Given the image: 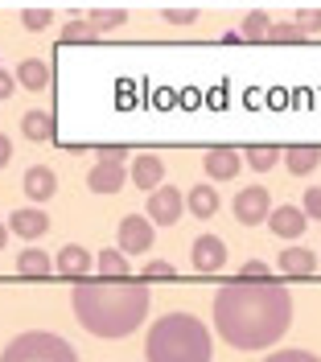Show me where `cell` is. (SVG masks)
Returning <instances> with one entry per match:
<instances>
[{"label": "cell", "instance_id": "6da1fadb", "mask_svg": "<svg viewBox=\"0 0 321 362\" xmlns=\"http://www.w3.org/2000/svg\"><path fill=\"white\" fill-rule=\"evenodd\" d=\"M293 296L280 284H227L214 296V329L235 350H264L288 334Z\"/></svg>", "mask_w": 321, "mask_h": 362}, {"label": "cell", "instance_id": "7a4b0ae2", "mask_svg": "<svg viewBox=\"0 0 321 362\" xmlns=\"http://www.w3.org/2000/svg\"><path fill=\"white\" fill-rule=\"evenodd\" d=\"M70 305L87 334L128 338L148 317V288L144 284H78Z\"/></svg>", "mask_w": 321, "mask_h": 362}, {"label": "cell", "instance_id": "3957f363", "mask_svg": "<svg viewBox=\"0 0 321 362\" xmlns=\"http://www.w3.org/2000/svg\"><path fill=\"white\" fill-rule=\"evenodd\" d=\"M148 362H210V329L189 313H165L144 341Z\"/></svg>", "mask_w": 321, "mask_h": 362}, {"label": "cell", "instance_id": "277c9868", "mask_svg": "<svg viewBox=\"0 0 321 362\" xmlns=\"http://www.w3.org/2000/svg\"><path fill=\"white\" fill-rule=\"evenodd\" d=\"M0 362H78L74 346L58 334H46V329H29V334H17V338L4 346Z\"/></svg>", "mask_w": 321, "mask_h": 362}, {"label": "cell", "instance_id": "5b68a950", "mask_svg": "<svg viewBox=\"0 0 321 362\" xmlns=\"http://www.w3.org/2000/svg\"><path fill=\"white\" fill-rule=\"evenodd\" d=\"M235 218L243 226H255V223H268L272 218V198L264 185H247L235 194Z\"/></svg>", "mask_w": 321, "mask_h": 362}, {"label": "cell", "instance_id": "8992f818", "mask_svg": "<svg viewBox=\"0 0 321 362\" xmlns=\"http://www.w3.org/2000/svg\"><path fill=\"white\" fill-rule=\"evenodd\" d=\"M148 247H153V223L144 214H128L119 223V251L124 255H144Z\"/></svg>", "mask_w": 321, "mask_h": 362}, {"label": "cell", "instance_id": "52a82bcc", "mask_svg": "<svg viewBox=\"0 0 321 362\" xmlns=\"http://www.w3.org/2000/svg\"><path fill=\"white\" fill-rule=\"evenodd\" d=\"M177 218H182V189L160 185L157 194L148 198V223L153 226H173Z\"/></svg>", "mask_w": 321, "mask_h": 362}, {"label": "cell", "instance_id": "ba28073f", "mask_svg": "<svg viewBox=\"0 0 321 362\" xmlns=\"http://www.w3.org/2000/svg\"><path fill=\"white\" fill-rule=\"evenodd\" d=\"M189 264L198 272H223V264H227V243L218 235H198L194 239V251H189Z\"/></svg>", "mask_w": 321, "mask_h": 362}, {"label": "cell", "instance_id": "9c48e42d", "mask_svg": "<svg viewBox=\"0 0 321 362\" xmlns=\"http://www.w3.org/2000/svg\"><path fill=\"white\" fill-rule=\"evenodd\" d=\"M268 226H272L276 239H300L305 226H309V214H305L300 206H280V210H272Z\"/></svg>", "mask_w": 321, "mask_h": 362}, {"label": "cell", "instance_id": "30bf717a", "mask_svg": "<svg viewBox=\"0 0 321 362\" xmlns=\"http://www.w3.org/2000/svg\"><path fill=\"white\" fill-rule=\"evenodd\" d=\"M128 177L136 181V185L144 189V194H148V189L157 194V189H160V181H165V165H160V157L144 153V157L132 160V173H128Z\"/></svg>", "mask_w": 321, "mask_h": 362}, {"label": "cell", "instance_id": "8fae6325", "mask_svg": "<svg viewBox=\"0 0 321 362\" xmlns=\"http://www.w3.org/2000/svg\"><path fill=\"white\" fill-rule=\"evenodd\" d=\"M202 165H206V173H210L214 181H230L235 173H239L243 157H239L235 148H210L206 157H202Z\"/></svg>", "mask_w": 321, "mask_h": 362}, {"label": "cell", "instance_id": "7c38bea8", "mask_svg": "<svg viewBox=\"0 0 321 362\" xmlns=\"http://www.w3.org/2000/svg\"><path fill=\"white\" fill-rule=\"evenodd\" d=\"M8 230L21 235V239H42V235L49 230V214L33 210V206H29V210H17V214L8 218Z\"/></svg>", "mask_w": 321, "mask_h": 362}, {"label": "cell", "instance_id": "4fadbf2b", "mask_svg": "<svg viewBox=\"0 0 321 362\" xmlns=\"http://www.w3.org/2000/svg\"><path fill=\"white\" fill-rule=\"evenodd\" d=\"M128 181L124 173V165H107V160H99L91 173H87V185H91L95 194H119V185Z\"/></svg>", "mask_w": 321, "mask_h": 362}, {"label": "cell", "instance_id": "5bb4252c", "mask_svg": "<svg viewBox=\"0 0 321 362\" xmlns=\"http://www.w3.org/2000/svg\"><path fill=\"white\" fill-rule=\"evenodd\" d=\"M25 194L33 198V202H46L58 194V177H54V169L49 165H33L29 173H25Z\"/></svg>", "mask_w": 321, "mask_h": 362}, {"label": "cell", "instance_id": "9a60e30c", "mask_svg": "<svg viewBox=\"0 0 321 362\" xmlns=\"http://www.w3.org/2000/svg\"><path fill=\"white\" fill-rule=\"evenodd\" d=\"M284 165H288V173L305 177L321 165V148L317 144H293V148H284Z\"/></svg>", "mask_w": 321, "mask_h": 362}, {"label": "cell", "instance_id": "2e32d148", "mask_svg": "<svg viewBox=\"0 0 321 362\" xmlns=\"http://www.w3.org/2000/svg\"><path fill=\"white\" fill-rule=\"evenodd\" d=\"M185 206H189L194 218H214V210H218V189L202 181V185H194V189L185 194Z\"/></svg>", "mask_w": 321, "mask_h": 362}, {"label": "cell", "instance_id": "e0dca14e", "mask_svg": "<svg viewBox=\"0 0 321 362\" xmlns=\"http://www.w3.org/2000/svg\"><path fill=\"white\" fill-rule=\"evenodd\" d=\"M280 272H288V276H309V272H317L313 247H284L280 251Z\"/></svg>", "mask_w": 321, "mask_h": 362}, {"label": "cell", "instance_id": "ac0fdd59", "mask_svg": "<svg viewBox=\"0 0 321 362\" xmlns=\"http://www.w3.org/2000/svg\"><path fill=\"white\" fill-rule=\"evenodd\" d=\"M54 268L62 272V276H83V272L91 268V255H87V247H78V243H66V247L58 251Z\"/></svg>", "mask_w": 321, "mask_h": 362}, {"label": "cell", "instance_id": "d6986e66", "mask_svg": "<svg viewBox=\"0 0 321 362\" xmlns=\"http://www.w3.org/2000/svg\"><path fill=\"white\" fill-rule=\"evenodd\" d=\"M17 83H21L25 90H46V83H49V66L42 62V58H25L21 66H17Z\"/></svg>", "mask_w": 321, "mask_h": 362}, {"label": "cell", "instance_id": "ffe728a7", "mask_svg": "<svg viewBox=\"0 0 321 362\" xmlns=\"http://www.w3.org/2000/svg\"><path fill=\"white\" fill-rule=\"evenodd\" d=\"M21 136L25 140H49L54 136V119H49V112H29L21 119Z\"/></svg>", "mask_w": 321, "mask_h": 362}, {"label": "cell", "instance_id": "44dd1931", "mask_svg": "<svg viewBox=\"0 0 321 362\" xmlns=\"http://www.w3.org/2000/svg\"><path fill=\"white\" fill-rule=\"evenodd\" d=\"M243 37H247V42H264V37H272V17H268L264 8H252V13L243 17Z\"/></svg>", "mask_w": 321, "mask_h": 362}, {"label": "cell", "instance_id": "7402d4cb", "mask_svg": "<svg viewBox=\"0 0 321 362\" xmlns=\"http://www.w3.org/2000/svg\"><path fill=\"white\" fill-rule=\"evenodd\" d=\"M17 272H21V276H46L49 272V255L46 251H37V247L21 251V255H17Z\"/></svg>", "mask_w": 321, "mask_h": 362}, {"label": "cell", "instance_id": "603a6c76", "mask_svg": "<svg viewBox=\"0 0 321 362\" xmlns=\"http://www.w3.org/2000/svg\"><path fill=\"white\" fill-rule=\"evenodd\" d=\"M87 21H91L95 33H107V29H119V25L128 21V13H124V8L115 4V8H95L91 17H87Z\"/></svg>", "mask_w": 321, "mask_h": 362}, {"label": "cell", "instance_id": "cb8c5ba5", "mask_svg": "<svg viewBox=\"0 0 321 362\" xmlns=\"http://www.w3.org/2000/svg\"><path fill=\"white\" fill-rule=\"evenodd\" d=\"M276 160H280V148L276 144H252L247 148V165H252L255 173H268Z\"/></svg>", "mask_w": 321, "mask_h": 362}, {"label": "cell", "instance_id": "d4e9b609", "mask_svg": "<svg viewBox=\"0 0 321 362\" xmlns=\"http://www.w3.org/2000/svg\"><path fill=\"white\" fill-rule=\"evenodd\" d=\"M99 272H103V276H128V255L107 247L103 255H99Z\"/></svg>", "mask_w": 321, "mask_h": 362}, {"label": "cell", "instance_id": "484cf974", "mask_svg": "<svg viewBox=\"0 0 321 362\" xmlns=\"http://www.w3.org/2000/svg\"><path fill=\"white\" fill-rule=\"evenodd\" d=\"M293 25H297L305 37H309V33H321V8H300Z\"/></svg>", "mask_w": 321, "mask_h": 362}, {"label": "cell", "instance_id": "4316f807", "mask_svg": "<svg viewBox=\"0 0 321 362\" xmlns=\"http://www.w3.org/2000/svg\"><path fill=\"white\" fill-rule=\"evenodd\" d=\"M62 37H66V42H91L95 29H91V21H70L66 29H62Z\"/></svg>", "mask_w": 321, "mask_h": 362}, {"label": "cell", "instance_id": "83f0119b", "mask_svg": "<svg viewBox=\"0 0 321 362\" xmlns=\"http://www.w3.org/2000/svg\"><path fill=\"white\" fill-rule=\"evenodd\" d=\"M49 17H54L49 8H25V13H21V25H25V29H46Z\"/></svg>", "mask_w": 321, "mask_h": 362}, {"label": "cell", "instance_id": "f1b7e54d", "mask_svg": "<svg viewBox=\"0 0 321 362\" xmlns=\"http://www.w3.org/2000/svg\"><path fill=\"white\" fill-rule=\"evenodd\" d=\"M95 153H99V160H107V165H124L128 160V148L124 144H99Z\"/></svg>", "mask_w": 321, "mask_h": 362}, {"label": "cell", "instance_id": "f546056e", "mask_svg": "<svg viewBox=\"0 0 321 362\" xmlns=\"http://www.w3.org/2000/svg\"><path fill=\"white\" fill-rule=\"evenodd\" d=\"M264 362H321V358L309 354V350H280V354H268Z\"/></svg>", "mask_w": 321, "mask_h": 362}, {"label": "cell", "instance_id": "4dcf8cb0", "mask_svg": "<svg viewBox=\"0 0 321 362\" xmlns=\"http://www.w3.org/2000/svg\"><path fill=\"white\" fill-rule=\"evenodd\" d=\"M300 210H305L309 218H321V189H317V185H309V189H305V202H300Z\"/></svg>", "mask_w": 321, "mask_h": 362}, {"label": "cell", "instance_id": "1f68e13d", "mask_svg": "<svg viewBox=\"0 0 321 362\" xmlns=\"http://www.w3.org/2000/svg\"><path fill=\"white\" fill-rule=\"evenodd\" d=\"M300 37H305V33H300L297 25H272V42H300Z\"/></svg>", "mask_w": 321, "mask_h": 362}, {"label": "cell", "instance_id": "d6a6232c", "mask_svg": "<svg viewBox=\"0 0 321 362\" xmlns=\"http://www.w3.org/2000/svg\"><path fill=\"white\" fill-rule=\"evenodd\" d=\"M165 21L169 25H194L198 13H194V8H165Z\"/></svg>", "mask_w": 321, "mask_h": 362}, {"label": "cell", "instance_id": "836d02e7", "mask_svg": "<svg viewBox=\"0 0 321 362\" xmlns=\"http://www.w3.org/2000/svg\"><path fill=\"white\" fill-rule=\"evenodd\" d=\"M144 276H173V264H165V259H148V264H144Z\"/></svg>", "mask_w": 321, "mask_h": 362}, {"label": "cell", "instance_id": "e575fe53", "mask_svg": "<svg viewBox=\"0 0 321 362\" xmlns=\"http://www.w3.org/2000/svg\"><path fill=\"white\" fill-rule=\"evenodd\" d=\"M247 276H268V264H259V259L243 264V280H247Z\"/></svg>", "mask_w": 321, "mask_h": 362}, {"label": "cell", "instance_id": "d590c367", "mask_svg": "<svg viewBox=\"0 0 321 362\" xmlns=\"http://www.w3.org/2000/svg\"><path fill=\"white\" fill-rule=\"evenodd\" d=\"M8 157H13V144H8V136L0 132V169L8 165Z\"/></svg>", "mask_w": 321, "mask_h": 362}, {"label": "cell", "instance_id": "8d00e7d4", "mask_svg": "<svg viewBox=\"0 0 321 362\" xmlns=\"http://www.w3.org/2000/svg\"><path fill=\"white\" fill-rule=\"evenodd\" d=\"M8 95H13V78L0 70V99H8Z\"/></svg>", "mask_w": 321, "mask_h": 362}, {"label": "cell", "instance_id": "74e56055", "mask_svg": "<svg viewBox=\"0 0 321 362\" xmlns=\"http://www.w3.org/2000/svg\"><path fill=\"white\" fill-rule=\"evenodd\" d=\"M4 243H8V230H4V226H0V247H4Z\"/></svg>", "mask_w": 321, "mask_h": 362}]
</instances>
